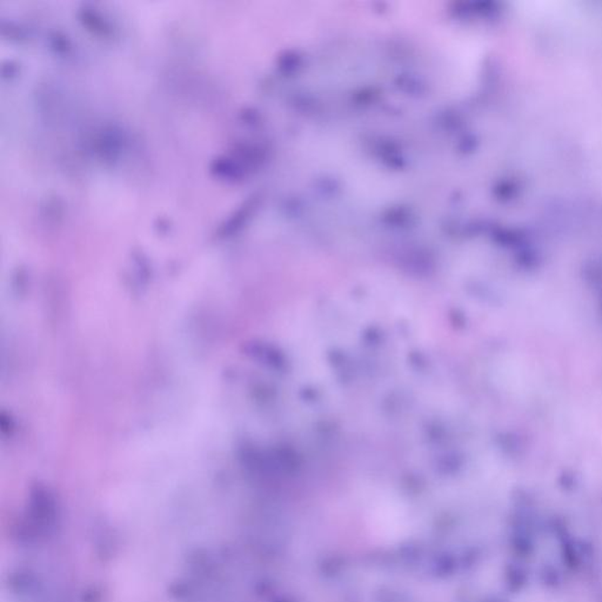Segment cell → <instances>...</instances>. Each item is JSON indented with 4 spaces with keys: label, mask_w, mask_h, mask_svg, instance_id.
<instances>
[{
    "label": "cell",
    "mask_w": 602,
    "mask_h": 602,
    "mask_svg": "<svg viewBox=\"0 0 602 602\" xmlns=\"http://www.w3.org/2000/svg\"><path fill=\"white\" fill-rule=\"evenodd\" d=\"M58 513L55 501L52 498L43 492H38L33 495L28 513V534L34 538H45L51 535L57 527Z\"/></svg>",
    "instance_id": "cell-1"
}]
</instances>
